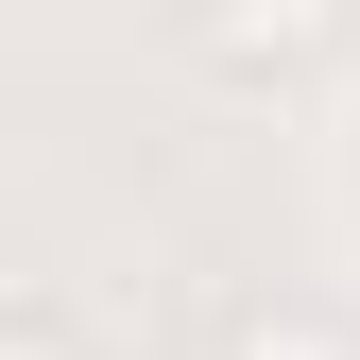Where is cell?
I'll list each match as a JSON object with an SVG mask.
<instances>
[{
    "label": "cell",
    "instance_id": "6da1fadb",
    "mask_svg": "<svg viewBox=\"0 0 360 360\" xmlns=\"http://www.w3.org/2000/svg\"><path fill=\"white\" fill-rule=\"evenodd\" d=\"M189 18H206V52H223V69H257V86H275V69H326L343 0H189Z\"/></svg>",
    "mask_w": 360,
    "mask_h": 360
},
{
    "label": "cell",
    "instance_id": "7a4b0ae2",
    "mask_svg": "<svg viewBox=\"0 0 360 360\" xmlns=\"http://www.w3.org/2000/svg\"><path fill=\"white\" fill-rule=\"evenodd\" d=\"M206 360H360L343 309H292V292H257V309H223V343Z\"/></svg>",
    "mask_w": 360,
    "mask_h": 360
},
{
    "label": "cell",
    "instance_id": "3957f363",
    "mask_svg": "<svg viewBox=\"0 0 360 360\" xmlns=\"http://www.w3.org/2000/svg\"><path fill=\"white\" fill-rule=\"evenodd\" d=\"M0 360H86V343H69V309H52V292H18V309H0Z\"/></svg>",
    "mask_w": 360,
    "mask_h": 360
}]
</instances>
